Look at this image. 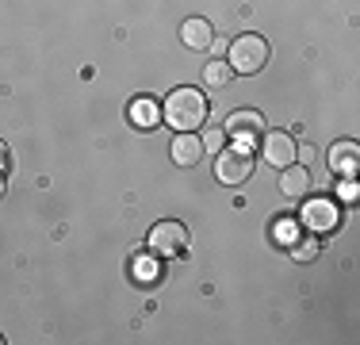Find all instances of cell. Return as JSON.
<instances>
[{
	"instance_id": "obj_1",
	"label": "cell",
	"mask_w": 360,
	"mask_h": 345,
	"mask_svg": "<svg viewBox=\"0 0 360 345\" xmlns=\"http://www.w3.org/2000/svg\"><path fill=\"white\" fill-rule=\"evenodd\" d=\"M165 123L173 127V131H200L203 123H207V96H203L200 89H192V84H184V89H176L173 96L165 100Z\"/></svg>"
},
{
	"instance_id": "obj_2",
	"label": "cell",
	"mask_w": 360,
	"mask_h": 345,
	"mask_svg": "<svg viewBox=\"0 0 360 345\" xmlns=\"http://www.w3.org/2000/svg\"><path fill=\"white\" fill-rule=\"evenodd\" d=\"M230 69L234 73H245V77H253V73H261L264 62H269V42L261 39V34H242V39H234L230 42Z\"/></svg>"
},
{
	"instance_id": "obj_3",
	"label": "cell",
	"mask_w": 360,
	"mask_h": 345,
	"mask_svg": "<svg viewBox=\"0 0 360 345\" xmlns=\"http://www.w3.org/2000/svg\"><path fill=\"white\" fill-rule=\"evenodd\" d=\"M188 227L184 222H173V219H165V222H158V227L150 230V238H146V249H150V257H184L188 253Z\"/></svg>"
},
{
	"instance_id": "obj_4",
	"label": "cell",
	"mask_w": 360,
	"mask_h": 345,
	"mask_svg": "<svg viewBox=\"0 0 360 345\" xmlns=\"http://www.w3.org/2000/svg\"><path fill=\"white\" fill-rule=\"evenodd\" d=\"M215 177L219 184H245V180L253 177V153L245 150V146H230V150H219L215 158Z\"/></svg>"
},
{
	"instance_id": "obj_5",
	"label": "cell",
	"mask_w": 360,
	"mask_h": 345,
	"mask_svg": "<svg viewBox=\"0 0 360 345\" xmlns=\"http://www.w3.org/2000/svg\"><path fill=\"white\" fill-rule=\"evenodd\" d=\"M261 153H264V161L276 165V169H288L299 161V146L288 131H264L261 134Z\"/></svg>"
},
{
	"instance_id": "obj_6",
	"label": "cell",
	"mask_w": 360,
	"mask_h": 345,
	"mask_svg": "<svg viewBox=\"0 0 360 345\" xmlns=\"http://www.w3.org/2000/svg\"><path fill=\"white\" fill-rule=\"evenodd\" d=\"M226 134L238 138V142L250 150L253 138L264 134V115H261V111H234V115L226 119Z\"/></svg>"
},
{
	"instance_id": "obj_7",
	"label": "cell",
	"mask_w": 360,
	"mask_h": 345,
	"mask_svg": "<svg viewBox=\"0 0 360 345\" xmlns=\"http://www.w3.org/2000/svg\"><path fill=\"white\" fill-rule=\"evenodd\" d=\"M338 222H341V215H338V207H333L330 200L307 203V211H303V227L307 230H314V234H330V230H338Z\"/></svg>"
},
{
	"instance_id": "obj_8",
	"label": "cell",
	"mask_w": 360,
	"mask_h": 345,
	"mask_svg": "<svg viewBox=\"0 0 360 345\" xmlns=\"http://www.w3.org/2000/svg\"><path fill=\"white\" fill-rule=\"evenodd\" d=\"M180 42H184L188 50H195V54H203V50L215 46V27H211L207 20H200V15H192V20L180 23Z\"/></svg>"
},
{
	"instance_id": "obj_9",
	"label": "cell",
	"mask_w": 360,
	"mask_h": 345,
	"mask_svg": "<svg viewBox=\"0 0 360 345\" xmlns=\"http://www.w3.org/2000/svg\"><path fill=\"white\" fill-rule=\"evenodd\" d=\"M356 169H360V146L356 142H333V150H330L333 177H353Z\"/></svg>"
},
{
	"instance_id": "obj_10",
	"label": "cell",
	"mask_w": 360,
	"mask_h": 345,
	"mask_svg": "<svg viewBox=\"0 0 360 345\" xmlns=\"http://www.w3.org/2000/svg\"><path fill=\"white\" fill-rule=\"evenodd\" d=\"M169 153H173V161H176L180 169H192L195 161L203 158V142L195 138V131H180L173 138V150H169Z\"/></svg>"
},
{
	"instance_id": "obj_11",
	"label": "cell",
	"mask_w": 360,
	"mask_h": 345,
	"mask_svg": "<svg viewBox=\"0 0 360 345\" xmlns=\"http://www.w3.org/2000/svg\"><path fill=\"white\" fill-rule=\"evenodd\" d=\"M280 184H284L288 200H303V196L311 192V172H307V165H288Z\"/></svg>"
},
{
	"instance_id": "obj_12",
	"label": "cell",
	"mask_w": 360,
	"mask_h": 345,
	"mask_svg": "<svg viewBox=\"0 0 360 345\" xmlns=\"http://www.w3.org/2000/svg\"><path fill=\"white\" fill-rule=\"evenodd\" d=\"M131 119H134V127H142V131H153L158 127V119H161V108L153 100H134L131 104Z\"/></svg>"
},
{
	"instance_id": "obj_13",
	"label": "cell",
	"mask_w": 360,
	"mask_h": 345,
	"mask_svg": "<svg viewBox=\"0 0 360 345\" xmlns=\"http://www.w3.org/2000/svg\"><path fill=\"white\" fill-rule=\"evenodd\" d=\"M314 257H319V242H314V238H307V242H295V246H291V261L307 265V261H314Z\"/></svg>"
},
{
	"instance_id": "obj_14",
	"label": "cell",
	"mask_w": 360,
	"mask_h": 345,
	"mask_svg": "<svg viewBox=\"0 0 360 345\" xmlns=\"http://www.w3.org/2000/svg\"><path fill=\"white\" fill-rule=\"evenodd\" d=\"M203 77H207V84H226L234 77V69H230V62H211L203 69Z\"/></svg>"
},
{
	"instance_id": "obj_15",
	"label": "cell",
	"mask_w": 360,
	"mask_h": 345,
	"mask_svg": "<svg viewBox=\"0 0 360 345\" xmlns=\"http://www.w3.org/2000/svg\"><path fill=\"white\" fill-rule=\"evenodd\" d=\"M134 280H139V284H158L161 280V269H158V261H139V265H134Z\"/></svg>"
},
{
	"instance_id": "obj_16",
	"label": "cell",
	"mask_w": 360,
	"mask_h": 345,
	"mask_svg": "<svg viewBox=\"0 0 360 345\" xmlns=\"http://www.w3.org/2000/svg\"><path fill=\"white\" fill-rule=\"evenodd\" d=\"M207 146L219 153V150H222V134H207Z\"/></svg>"
},
{
	"instance_id": "obj_17",
	"label": "cell",
	"mask_w": 360,
	"mask_h": 345,
	"mask_svg": "<svg viewBox=\"0 0 360 345\" xmlns=\"http://www.w3.org/2000/svg\"><path fill=\"white\" fill-rule=\"evenodd\" d=\"M0 169H4V142H0Z\"/></svg>"
},
{
	"instance_id": "obj_18",
	"label": "cell",
	"mask_w": 360,
	"mask_h": 345,
	"mask_svg": "<svg viewBox=\"0 0 360 345\" xmlns=\"http://www.w3.org/2000/svg\"><path fill=\"white\" fill-rule=\"evenodd\" d=\"M0 196H4V177H0Z\"/></svg>"
},
{
	"instance_id": "obj_19",
	"label": "cell",
	"mask_w": 360,
	"mask_h": 345,
	"mask_svg": "<svg viewBox=\"0 0 360 345\" xmlns=\"http://www.w3.org/2000/svg\"><path fill=\"white\" fill-rule=\"evenodd\" d=\"M0 341H4V338H0Z\"/></svg>"
}]
</instances>
